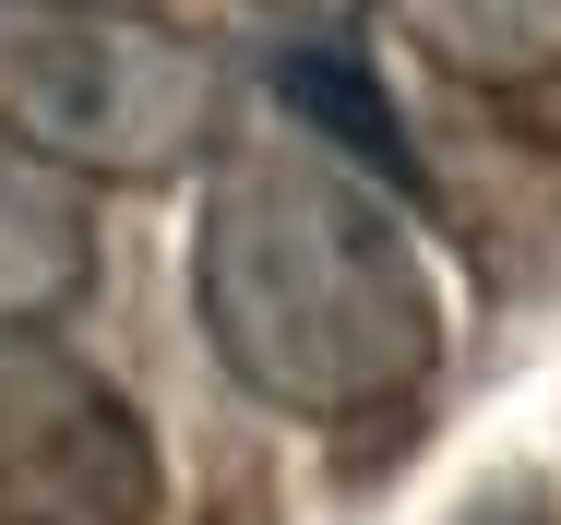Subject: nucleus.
I'll use <instances>...</instances> for the list:
<instances>
[{"instance_id": "obj_1", "label": "nucleus", "mask_w": 561, "mask_h": 525, "mask_svg": "<svg viewBox=\"0 0 561 525\" xmlns=\"http://www.w3.org/2000/svg\"><path fill=\"white\" fill-rule=\"evenodd\" d=\"M192 322L216 370L299 430H358L443 370V275L407 192L287 132L216 156L192 215Z\"/></svg>"}, {"instance_id": "obj_2", "label": "nucleus", "mask_w": 561, "mask_h": 525, "mask_svg": "<svg viewBox=\"0 0 561 525\" xmlns=\"http://www.w3.org/2000/svg\"><path fill=\"white\" fill-rule=\"evenodd\" d=\"M0 144L60 180H192L227 144V60L131 0H0Z\"/></svg>"}, {"instance_id": "obj_3", "label": "nucleus", "mask_w": 561, "mask_h": 525, "mask_svg": "<svg viewBox=\"0 0 561 525\" xmlns=\"http://www.w3.org/2000/svg\"><path fill=\"white\" fill-rule=\"evenodd\" d=\"M168 454L60 334H0V525H156Z\"/></svg>"}, {"instance_id": "obj_4", "label": "nucleus", "mask_w": 561, "mask_h": 525, "mask_svg": "<svg viewBox=\"0 0 561 525\" xmlns=\"http://www.w3.org/2000/svg\"><path fill=\"white\" fill-rule=\"evenodd\" d=\"M96 287V192L0 144V334H48Z\"/></svg>"}, {"instance_id": "obj_5", "label": "nucleus", "mask_w": 561, "mask_h": 525, "mask_svg": "<svg viewBox=\"0 0 561 525\" xmlns=\"http://www.w3.org/2000/svg\"><path fill=\"white\" fill-rule=\"evenodd\" d=\"M394 24L466 84H550L561 72V0H394Z\"/></svg>"}, {"instance_id": "obj_6", "label": "nucleus", "mask_w": 561, "mask_h": 525, "mask_svg": "<svg viewBox=\"0 0 561 525\" xmlns=\"http://www.w3.org/2000/svg\"><path fill=\"white\" fill-rule=\"evenodd\" d=\"M275 96H287V107H311V119H323L311 144H335L346 168H370V180H394V192L419 180V156H407V119L382 107V84H370L346 48H287V60H275Z\"/></svg>"}, {"instance_id": "obj_7", "label": "nucleus", "mask_w": 561, "mask_h": 525, "mask_svg": "<svg viewBox=\"0 0 561 525\" xmlns=\"http://www.w3.org/2000/svg\"><path fill=\"white\" fill-rule=\"evenodd\" d=\"M466 525H561V514H550V490H526V478H514L502 502H478V514H466Z\"/></svg>"}, {"instance_id": "obj_8", "label": "nucleus", "mask_w": 561, "mask_h": 525, "mask_svg": "<svg viewBox=\"0 0 561 525\" xmlns=\"http://www.w3.org/2000/svg\"><path fill=\"white\" fill-rule=\"evenodd\" d=\"M287 12H323V24H335V12H358V0H287Z\"/></svg>"}]
</instances>
